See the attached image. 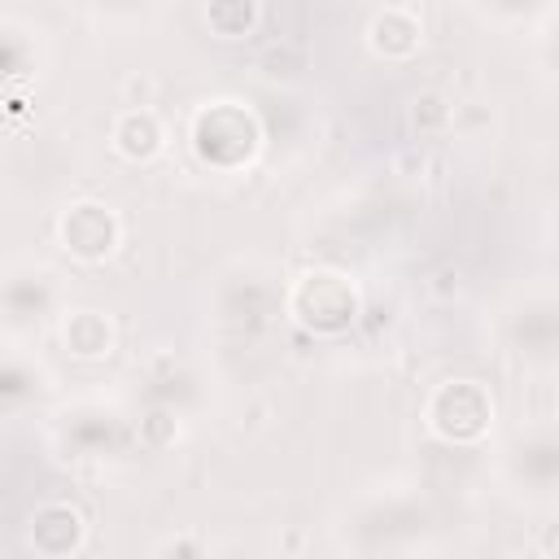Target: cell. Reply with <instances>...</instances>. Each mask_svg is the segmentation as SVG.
Wrapping results in <instances>:
<instances>
[{"mask_svg": "<svg viewBox=\"0 0 559 559\" xmlns=\"http://www.w3.org/2000/svg\"><path fill=\"white\" fill-rule=\"evenodd\" d=\"M432 515L419 493L411 489H371L362 493L349 515H345V546L362 555H384V550H411L424 542Z\"/></svg>", "mask_w": 559, "mask_h": 559, "instance_id": "obj_1", "label": "cell"}, {"mask_svg": "<svg viewBox=\"0 0 559 559\" xmlns=\"http://www.w3.org/2000/svg\"><path fill=\"white\" fill-rule=\"evenodd\" d=\"M188 148L205 170L236 175L262 148V122L240 100H205L188 122Z\"/></svg>", "mask_w": 559, "mask_h": 559, "instance_id": "obj_2", "label": "cell"}, {"mask_svg": "<svg viewBox=\"0 0 559 559\" xmlns=\"http://www.w3.org/2000/svg\"><path fill=\"white\" fill-rule=\"evenodd\" d=\"M127 441H131V415L114 397H79L52 419V445L74 463L114 459L127 450Z\"/></svg>", "mask_w": 559, "mask_h": 559, "instance_id": "obj_3", "label": "cell"}, {"mask_svg": "<svg viewBox=\"0 0 559 559\" xmlns=\"http://www.w3.org/2000/svg\"><path fill=\"white\" fill-rule=\"evenodd\" d=\"M502 345L528 371L559 367V293L524 288L502 306Z\"/></svg>", "mask_w": 559, "mask_h": 559, "instance_id": "obj_4", "label": "cell"}, {"mask_svg": "<svg viewBox=\"0 0 559 559\" xmlns=\"http://www.w3.org/2000/svg\"><path fill=\"white\" fill-rule=\"evenodd\" d=\"M358 310H362V297H358L354 280L341 271H306L284 288V314L314 336L349 332Z\"/></svg>", "mask_w": 559, "mask_h": 559, "instance_id": "obj_5", "label": "cell"}, {"mask_svg": "<svg viewBox=\"0 0 559 559\" xmlns=\"http://www.w3.org/2000/svg\"><path fill=\"white\" fill-rule=\"evenodd\" d=\"M498 472L515 498L533 507L559 502V428L515 432L498 454Z\"/></svg>", "mask_w": 559, "mask_h": 559, "instance_id": "obj_6", "label": "cell"}, {"mask_svg": "<svg viewBox=\"0 0 559 559\" xmlns=\"http://www.w3.org/2000/svg\"><path fill=\"white\" fill-rule=\"evenodd\" d=\"M424 428L445 445H476L493 428V397L480 380H441L424 402Z\"/></svg>", "mask_w": 559, "mask_h": 559, "instance_id": "obj_7", "label": "cell"}, {"mask_svg": "<svg viewBox=\"0 0 559 559\" xmlns=\"http://www.w3.org/2000/svg\"><path fill=\"white\" fill-rule=\"evenodd\" d=\"M0 306H4V332H9V341H22L48 314H61L66 310L61 306V275L48 262H9L4 288H0Z\"/></svg>", "mask_w": 559, "mask_h": 559, "instance_id": "obj_8", "label": "cell"}, {"mask_svg": "<svg viewBox=\"0 0 559 559\" xmlns=\"http://www.w3.org/2000/svg\"><path fill=\"white\" fill-rule=\"evenodd\" d=\"M57 245L74 258V262H105L118 253L122 245V218L114 214V205L96 201V197H83V201H70L57 218Z\"/></svg>", "mask_w": 559, "mask_h": 559, "instance_id": "obj_9", "label": "cell"}, {"mask_svg": "<svg viewBox=\"0 0 559 559\" xmlns=\"http://www.w3.org/2000/svg\"><path fill=\"white\" fill-rule=\"evenodd\" d=\"M83 537H87V520L66 498H44L26 515V546L44 559H66V555L83 550Z\"/></svg>", "mask_w": 559, "mask_h": 559, "instance_id": "obj_10", "label": "cell"}, {"mask_svg": "<svg viewBox=\"0 0 559 559\" xmlns=\"http://www.w3.org/2000/svg\"><path fill=\"white\" fill-rule=\"evenodd\" d=\"M367 48L380 57V61H411L419 48H424V22L415 13V4H402V0H389L384 9L371 13L367 22Z\"/></svg>", "mask_w": 559, "mask_h": 559, "instance_id": "obj_11", "label": "cell"}, {"mask_svg": "<svg viewBox=\"0 0 559 559\" xmlns=\"http://www.w3.org/2000/svg\"><path fill=\"white\" fill-rule=\"evenodd\" d=\"M271 314H284V288H275L266 275L227 280L218 288V319L227 328H262Z\"/></svg>", "mask_w": 559, "mask_h": 559, "instance_id": "obj_12", "label": "cell"}, {"mask_svg": "<svg viewBox=\"0 0 559 559\" xmlns=\"http://www.w3.org/2000/svg\"><path fill=\"white\" fill-rule=\"evenodd\" d=\"M57 336H61V349L70 358H83V362H100L118 345L114 319L105 310H96V306H66L57 314Z\"/></svg>", "mask_w": 559, "mask_h": 559, "instance_id": "obj_13", "label": "cell"}, {"mask_svg": "<svg viewBox=\"0 0 559 559\" xmlns=\"http://www.w3.org/2000/svg\"><path fill=\"white\" fill-rule=\"evenodd\" d=\"M109 148L122 162L144 166V162H153L166 148V127H162V118L153 109H122L109 122Z\"/></svg>", "mask_w": 559, "mask_h": 559, "instance_id": "obj_14", "label": "cell"}, {"mask_svg": "<svg viewBox=\"0 0 559 559\" xmlns=\"http://www.w3.org/2000/svg\"><path fill=\"white\" fill-rule=\"evenodd\" d=\"M48 384V371L35 362V354H26L22 341H9L4 345V367H0V402H4V415L13 419L17 411L35 406V397L44 393Z\"/></svg>", "mask_w": 559, "mask_h": 559, "instance_id": "obj_15", "label": "cell"}, {"mask_svg": "<svg viewBox=\"0 0 559 559\" xmlns=\"http://www.w3.org/2000/svg\"><path fill=\"white\" fill-rule=\"evenodd\" d=\"M0 44H4V79L17 92V83L35 79V70H39V31L22 17H4Z\"/></svg>", "mask_w": 559, "mask_h": 559, "instance_id": "obj_16", "label": "cell"}, {"mask_svg": "<svg viewBox=\"0 0 559 559\" xmlns=\"http://www.w3.org/2000/svg\"><path fill=\"white\" fill-rule=\"evenodd\" d=\"M476 13L493 26H507V31H520V26H542L559 4L555 0H472Z\"/></svg>", "mask_w": 559, "mask_h": 559, "instance_id": "obj_17", "label": "cell"}, {"mask_svg": "<svg viewBox=\"0 0 559 559\" xmlns=\"http://www.w3.org/2000/svg\"><path fill=\"white\" fill-rule=\"evenodd\" d=\"M205 26L218 39H245L258 26V0H205Z\"/></svg>", "mask_w": 559, "mask_h": 559, "instance_id": "obj_18", "label": "cell"}, {"mask_svg": "<svg viewBox=\"0 0 559 559\" xmlns=\"http://www.w3.org/2000/svg\"><path fill=\"white\" fill-rule=\"evenodd\" d=\"M537 61H542V70L559 83V9L537 26Z\"/></svg>", "mask_w": 559, "mask_h": 559, "instance_id": "obj_19", "label": "cell"}, {"mask_svg": "<svg viewBox=\"0 0 559 559\" xmlns=\"http://www.w3.org/2000/svg\"><path fill=\"white\" fill-rule=\"evenodd\" d=\"M100 22H135L153 9V0H83Z\"/></svg>", "mask_w": 559, "mask_h": 559, "instance_id": "obj_20", "label": "cell"}, {"mask_svg": "<svg viewBox=\"0 0 559 559\" xmlns=\"http://www.w3.org/2000/svg\"><path fill=\"white\" fill-rule=\"evenodd\" d=\"M550 231H555V249H559V210H555V223H550Z\"/></svg>", "mask_w": 559, "mask_h": 559, "instance_id": "obj_21", "label": "cell"}, {"mask_svg": "<svg viewBox=\"0 0 559 559\" xmlns=\"http://www.w3.org/2000/svg\"><path fill=\"white\" fill-rule=\"evenodd\" d=\"M402 4H424V0H402Z\"/></svg>", "mask_w": 559, "mask_h": 559, "instance_id": "obj_22", "label": "cell"}, {"mask_svg": "<svg viewBox=\"0 0 559 559\" xmlns=\"http://www.w3.org/2000/svg\"><path fill=\"white\" fill-rule=\"evenodd\" d=\"M555 406H559V397H555Z\"/></svg>", "mask_w": 559, "mask_h": 559, "instance_id": "obj_23", "label": "cell"}]
</instances>
